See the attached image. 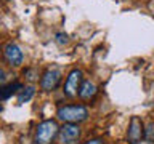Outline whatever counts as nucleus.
<instances>
[{
  "label": "nucleus",
  "instance_id": "1",
  "mask_svg": "<svg viewBox=\"0 0 154 144\" xmlns=\"http://www.w3.org/2000/svg\"><path fill=\"white\" fill-rule=\"evenodd\" d=\"M88 117V110L84 106H63L58 109V118L66 123H79Z\"/></svg>",
  "mask_w": 154,
  "mask_h": 144
},
{
  "label": "nucleus",
  "instance_id": "2",
  "mask_svg": "<svg viewBox=\"0 0 154 144\" xmlns=\"http://www.w3.org/2000/svg\"><path fill=\"white\" fill-rule=\"evenodd\" d=\"M58 133H60V127H58L55 120H45V122L38 123V127L35 130V142L50 144Z\"/></svg>",
  "mask_w": 154,
  "mask_h": 144
},
{
  "label": "nucleus",
  "instance_id": "9",
  "mask_svg": "<svg viewBox=\"0 0 154 144\" xmlns=\"http://www.w3.org/2000/svg\"><path fill=\"white\" fill-rule=\"evenodd\" d=\"M19 90H23V85L19 83V82H14V83L5 85L3 88H2V99H8L13 93H16V91H19Z\"/></svg>",
  "mask_w": 154,
  "mask_h": 144
},
{
  "label": "nucleus",
  "instance_id": "13",
  "mask_svg": "<svg viewBox=\"0 0 154 144\" xmlns=\"http://www.w3.org/2000/svg\"><path fill=\"white\" fill-rule=\"evenodd\" d=\"M24 75H26V77H27V80H31V82H34V80L37 79L35 70H34V69H29V70H26V72H24Z\"/></svg>",
  "mask_w": 154,
  "mask_h": 144
},
{
  "label": "nucleus",
  "instance_id": "7",
  "mask_svg": "<svg viewBox=\"0 0 154 144\" xmlns=\"http://www.w3.org/2000/svg\"><path fill=\"white\" fill-rule=\"evenodd\" d=\"M141 134H144V130H143V123L140 117H132L130 120V125H128V133H127V138H128V142L130 144H137L141 141Z\"/></svg>",
  "mask_w": 154,
  "mask_h": 144
},
{
  "label": "nucleus",
  "instance_id": "6",
  "mask_svg": "<svg viewBox=\"0 0 154 144\" xmlns=\"http://www.w3.org/2000/svg\"><path fill=\"white\" fill-rule=\"evenodd\" d=\"M60 82H61V72L58 69H48L40 79V86L45 91H51L60 85Z\"/></svg>",
  "mask_w": 154,
  "mask_h": 144
},
{
  "label": "nucleus",
  "instance_id": "10",
  "mask_svg": "<svg viewBox=\"0 0 154 144\" xmlns=\"http://www.w3.org/2000/svg\"><path fill=\"white\" fill-rule=\"evenodd\" d=\"M34 93H35L34 86H26V88H23L21 93L18 94V103H19V104H24V103H27V101H31L32 96H34Z\"/></svg>",
  "mask_w": 154,
  "mask_h": 144
},
{
  "label": "nucleus",
  "instance_id": "14",
  "mask_svg": "<svg viewBox=\"0 0 154 144\" xmlns=\"http://www.w3.org/2000/svg\"><path fill=\"white\" fill-rule=\"evenodd\" d=\"M85 144H104L103 139H91V141H87Z\"/></svg>",
  "mask_w": 154,
  "mask_h": 144
},
{
  "label": "nucleus",
  "instance_id": "8",
  "mask_svg": "<svg viewBox=\"0 0 154 144\" xmlns=\"http://www.w3.org/2000/svg\"><path fill=\"white\" fill-rule=\"evenodd\" d=\"M95 93H96V86H95V83H91L90 80L82 82L80 90H79V96H80L82 99H90V98H93Z\"/></svg>",
  "mask_w": 154,
  "mask_h": 144
},
{
  "label": "nucleus",
  "instance_id": "5",
  "mask_svg": "<svg viewBox=\"0 0 154 144\" xmlns=\"http://www.w3.org/2000/svg\"><path fill=\"white\" fill-rule=\"evenodd\" d=\"M80 85H82V70H79V69L71 70V74L67 75L66 85H64V93L69 98H74L79 93Z\"/></svg>",
  "mask_w": 154,
  "mask_h": 144
},
{
  "label": "nucleus",
  "instance_id": "12",
  "mask_svg": "<svg viewBox=\"0 0 154 144\" xmlns=\"http://www.w3.org/2000/svg\"><path fill=\"white\" fill-rule=\"evenodd\" d=\"M56 42L60 43V45H63V43H67V35H66V34H63V32L56 34Z\"/></svg>",
  "mask_w": 154,
  "mask_h": 144
},
{
  "label": "nucleus",
  "instance_id": "11",
  "mask_svg": "<svg viewBox=\"0 0 154 144\" xmlns=\"http://www.w3.org/2000/svg\"><path fill=\"white\" fill-rule=\"evenodd\" d=\"M143 136H144V139H146L148 142H154V122H149L146 125Z\"/></svg>",
  "mask_w": 154,
  "mask_h": 144
},
{
  "label": "nucleus",
  "instance_id": "4",
  "mask_svg": "<svg viewBox=\"0 0 154 144\" xmlns=\"http://www.w3.org/2000/svg\"><path fill=\"white\" fill-rule=\"evenodd\" d=\"M3 56H5V59H7L8 64H10V66H14V67L21 66V64H23V59H24L21 48H19L16 43H13V42H10V43H7V45H5V48H3Z\"/></svg>",
  "mask_w": 154,
  "mask_h": 144
},
{
  "label": "nucleus",
  "instance_id": "3",
  "mask_svg": "<svg viewBox=\"0 0 154 144\" xmlns=\"http://www.w3.org/2000/svg\"><path fill=\"white\" fill-rule=\"evenodd\" d=\"M80 138V128L74 123H64L60 128L58 133V139L61 144H77Z\"/></svg>",
  "mask_w": 154,
  "mask_h": 144
}]
</instances>
